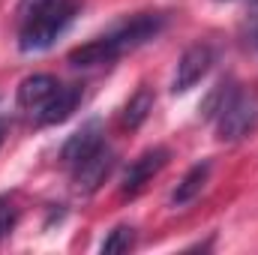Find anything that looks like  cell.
Returning <instances> with one entry per match:
<instances>
[{
  "label": "cell",
  "instance_id": "52a82bcc",
  "mask_svg": "<svg viewBox=\"0 0 258 255\" xmlns=\"http://www.w3.org/2000/svg\"><path fill=\"white\" fill-rule=\"evenodd\" d=\"M111 168H114V150L102 144L96 153H90L84 162H78L72 168V183H75V189L81 192V195H93L105 183V177L111 174Z\"/></svg>",
  "mask_w": 258,
  "mask_h": 255
},
{
  "label": "cell",
  "instance_id": "7a4b0ae2",
  "mask_svg": "<svg viewBox=\"0 0 258 255\" xmlns=\"http://www.w3.org/2000/svg\"><path fill=\"white\" fill-rule=\"evenodd\" d=\"M75 12H78V3L75 0H48V3H42V6L18 15L21 18L18 48L24 54H36V51L51 48L57 42V36L72 24Z\"/></svg>",
  "mask_w": 258,
  "mask_h": 255
},
{
  "label": "cell",
  "instance_id": "2e32d148",
  "mask_svg": "<svg viewBox=\"0 0 258 255\" xmlns=\"http://www.w3.org/2000/svg\"><path fill=\"white\" fill-rule=\"evenodd\" d=\"M6 129H9V123L0 117V147H3V138H6Z\"/></svg>",
  "mask_w": 258,
  "mask_h": 255
},
{
  "label": "cell",
  "instance_id": "ba28073f",
  "mask_svg": "<svg viewBox=\"0 0 258 255\" xmlns=\"http://www.w3.org/2000/svg\"><path fill=\"white\" fill-rule=\"evenodd\" d=\"M81 102V87L78 84H60V90L36 111V123L39 126H57L72 117V111Z\"/></svg>",
  "mask_w": 258,
  "mask_h": 255
},
{
  "label": "cell",
  "instance_id": "3957f363",
  "mask_svg": "<svg viewBox=\"0 0 258 255\" xmlns=\"http://www.w3.org/2000/svg\"><path fill=\"white\" fill-rule=\"evenodd\" d=\"M213 123L222 141H240L258 126V93L231 84L219 111L213 114Z\"/></svg>",
  "mask_w": 258,
  "mask_h": 255
},
{
  "label": "cell",
  "instance_id": "4fadbf2b",
  "mask_svg": "<svg viewBox=\"0 0 258 255\" xmlns=\"http://www.w3.org/2000/svg\"><path fill=\"white\" fill-rule=\"evenodd\" d=\"M18 225V204L12 195H0V240H6Z\"/></svg>",
  "mask_w": 258,
  "mask_h": 255
},
{
  "label": "cell",
  "instance_id": "6da1fadb",
  "mask_svg": "<svg viewBox=\"0 0 258 255\" xmlns=\"http://www.w3.org/2000/svg\"><path fill=\"white\" fill-rule=\"evenodd\" d=\"M165 21L168 18L159 15V12H141V15L123 21V24H117L111 33H105V36H99L93 42H84L78 48H72L69 51V63L75 66V69H96V66L114 63L120 54L135 51L144 42L156 39L165 30Z\"/></svg>",
  "mask_w": 258,
  "mask_h": 255
},
{
  "label": "cell",
  "instance_id": "5bb4252c",
  "mask_svg": "<svg viewBox=\"0 0 258 255\" xmlns=\"http://www.w3.org/2000/svg\"><path fill=\"white\" fill-rule=\"evenodd\" d=\"M42 3H48V0H18V15H24V12L36 9V6H42Z\"/></svg>",
  "mask_w": 258,
  "mask_h": 255
},
{
  "label": "cell",
  "instance_id": "277c9868",
  "mask_svg": "<svg viewBox=\"0 0 258 255\" xmlns=\"http://www.w3.org/2000/svg\"><path fill=\"white\" fill-rule=\"evenodd\" d=\"M216 63V51L207 45V42H198V45H189L180 60H177V69H174V78H171V93H189L195 84L213 69Z\"/></svg>",
  "mask_w": 258,
  "mask_h": 255
},
{
  "label": "cell",
  "instance_id": "9a60e30c",
  "mask_svg": "<svg viewBox=\"0 0 258 255\" xmlns=\"http://www.w3.org/2000/svg\"><path fill=\"white\" fill-rule=\"evenodd\" d=\"M252 42H255V48H258V6H255V12H252Z\"/></svg>",
  "mask_w": 258,
  "mask_h": 255
},
{
  "label": "cell",
  "instance_id": "8992f818",
  "mask_svg": "<svg viewBox=\"0 0 258 255\" xmlns=\"http://www.w3.org/2000/svg\"><path fill=\"white\" fill-rule=\"evenodd\" d=\"M102 144H105V126H102V120L93 117V120L81 123V129H75V132L66 138L63 150H60V162L72 171L78 162H84V159H87L90 153H96Z\"/></svg>",
  "mask_w": 258,
  "mask_h": 255
},
{
  "label": "cell",
  "instance_id": "9c48e42d",
  "mask_svg": "<svg viewBox=\"0 0 258 255\" xmlns=\"http://www.w3.org/2000/svg\"><path fill=\"white\" fill-rule=\"evenodd\" d=\"M60 90V81L48 72H36V75H27L21 84H18V105L21 108H30V111H39L54 93Z\"/></svg>",
  "mask_w": 258,
  "mask_h": 255
},
{
  "label": "cell",
  "instance_id": "5b68a950",
  "mask_svg": "<svg viewBox=\"0 0 258 255\" xmlns=\"http://www.w3.org/2000/svg\"><path fill=\"white\" fill-rule=\"evenodd\" d=\"M168 159H171V150L168 147H150V150H144L138 159H132L126 165V171H123V180H120V192L123 195H138V192L144 189L165 165H168Z\"/></svg>",
  "mask_w": 258,
  "mask_h": 255
},
{
  "label": "cell",
  "instance_id": "30bf717a",
  "mask_svg": "<svg viewBox=\"0 0 258 255\" xmlns=\"http://www.w3.org/2000/svg\"><path fill=\"white\" fill-rule=\"evenodd\" d=\"M210 168H213L210 159H204V162L192 165V168L183 174V180L174 186V192H171V204H174V207H183V204L195 201V198L201 195V189H204L207 177H210Z\"/></svg>",
  "mask_w": 258,
  "mask_h": 255
},
{
  "label": "cell",
  "instance_id": "8fae6325",
  "mask_svg": "<svg viewBox=\"0 0 258 255\" xmlns=\"http://www.w3.org/2000/svg\"><path fill=\"white\" fill-rule=\"evenodd\" d=\"M150 111H153V93H150V87H138L123 108V123L129 129H138L150 117Z\"/></svg>",
  "mask_w": 258,
  "mask_h": 255
},
{
  "label": "cell",
  "instance_id": "7c38bea8",
  "mask_svg": "<svg viewBox=\"0 0 258 255\" xmlns=\"http://www.w3.org/2000/svg\"><path fill=\"white\" fill-rule=\"evenodd\" d=\"M135 246V228L132 225H117L108 231V237L102 240V252L114 255V252H129Z\"/></svg>",
  "mask_w": 258,
  "mask_h": 255
}]
</instances>
